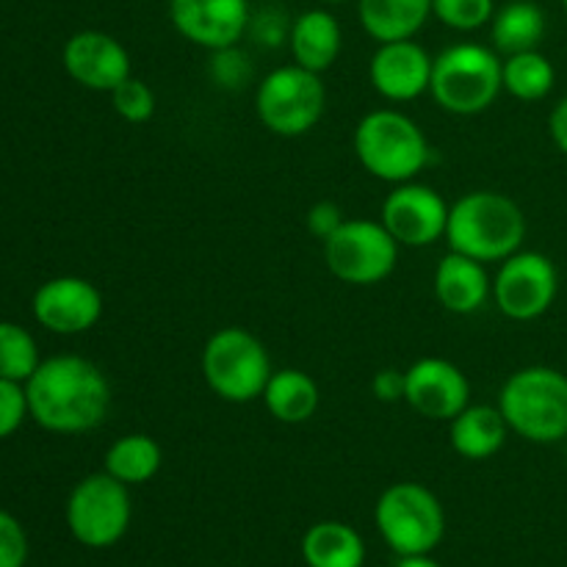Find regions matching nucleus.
<instances>
[{"label": "nucleus", "instance_id": "nucleus-1", "mask_svg": "<svg viewBox=\"0 0 567 567\" xmlns=\"http://www.w3.org/2000/svg\"><path fill=\"white\" fill-rule=\"evenodd\" d=\"M28 415L53 435L97 430L111 408V385L97 363L81 354H55L25 382Z\"/></svg>", "mask_w": 567, "mask_h": 567}, {"label": "nucleus", "instance_id": "nucleus-2", "mask_svg": "<svg viewBox=\"0 0 567 567\" xmlns=\"http://www.w3.org/2000/svg\"><path fill=\"white\" fill-rule=\"evenodd\" d=\"M524 238V210L502 192H468L449 208V249L485 266L502 264L518 252Z\"/></svg>", "mask_w": 567, "mask_h": 567}, {"label": "nucleus", "instance_id": "nucleus-3", "mask_svg": "<svg viewBox=\"0 0 567 567\" xmlns=\"http://www.w3.org/2000/svg\"><path fill=\"white\" fill-rule=\"evenodd\" d=\"M498 410L509 432L529 443L551 446L567 437V374L551 365H526L507 377Z\"/></svg>", "mask_w": 567, "mask_h": 567}, {"label": "nucleus", "instance_id": "nucleus-4", "mask_svg": "<svg viewBox=\"0 0 567 567\" xmlns=\"http://www.w3.org/2000/svg\"><path fill=\"white\" fill-rule=\"evenodd\" d=\"M352 147L371 177L393 186L415 181L432 158L419 122L396 109L369 111L354 127Z\"/></svg>", "mask_w": 567, "mask_h": 567}, {"label": "nucleus", "instance_id": "nucleus-5", "mask_svg": "<svg viewBox=\"0 0 567 567\" xmlns=\"http://www.w3.org/2000/svg\"><path fill=\"white\" fill-rule=\"evenodd\" d=\"M502 64V55L485 44H452L432 61L430 94L449 114H482L504 92Z\"/></svg>", "mask_w": 567, "mask_h": 567}, {"label": "nucleus", "instance_id": "nucleus-6", "mask_svg": "<svg viewBox=\"0 0 567 567\" xmlns=\"http://www.w3.org/2000/svg\"><path fill=\"white\" fill-rule=\"evenodd\" d=\"M271 371L264 341L244 327H221L203 349V377L221 402L249 404L260 399Z\"/></svg>", "mask_w": 567, "mask_h": 567}, {"label": "nucleus", "instance_id": "nucleus-7", "mask_svg": "<svg viewBox=\"0 0 567 567\" xmlns=\"http://www.w3.org/2000/svg\"><path fill=\"white\" fill-rule=\"evenodd\" d=\"M377 529L399 557L432 554L446 535V513L430 487L419 482H396L382 491L374 507Z\"/></svg>", "mask_w": 567, "mask_h": 567}, {"label": "nucleus", "instance_id": "nucleus-8", "mask_svg": "<svg viewBox=\"0 0 567 567\" xmlns=\"http://www.w3.org/2000/svg\"><path fill=\"white\" fill-rule=\"evenodd\" d=\"M327 109V86L319 72L299 64L271 70L255 92V114L275 136L297 138L313 131Z\"/></svg>", "mask_w": 567, "mask_h": 567}, {"label": "nucleus", "instance_id": "nucleus-9", "mask_svg": "<svg viewBox=\"0 0 567 567\" xmlns=\"http://www.w3.org/2000/svg\"><path fill=\"white\" fill-rule=\"evenodd\" d=\"M131 493L111 474H89L72 487L64 518L70 535L86 548H111L131 526Z\"/></svg>", "mask_w": 567, "mask_h": 567}, {"label": "nucleus", "instance_id": "nucleus-10", "mask_svg": "<svg viewBox=\"0 0 567 567\" xmlns=\"http://www.w3.org/2000/svg\"><path fill=\"white\" fill-rule=\"evenodd\" d=\"M321 244L330 275L349 286H377L388 280L399 264V244L382 221L347 219Z\"/></svg>", "mask_w": 567, "mask_h": 567}, {"label": "nucleus", "instance_id": "nucleus-11", "mask_svg": "<svg viewBox=\"0 0 567 567\" xmlns=\"http://www.w3.org/2000/svg\"><path fill=\"white\" fill-rule=\"evenodd\" d=\"M559 293V271L548 255L518 249L502 260L493 277V302L513 321H535L551 310Z\"/></svg>", "mask_w": 567, "mask_h": 567}, {"label": "nucleus", "instance_id": "nucleus-12", "mask_svg": "<svg viewBox=\"0 0 567 567\" xmlns=\"http://www.w3.org/2000/svg\"><path fill=\"white\" fill-rule=\"evenodd\" d=\"M452 205L424 183H399L382 203V225L399 247H432L446 238Z\"/></svg>", "mask_w": 567, "mask_h": 567}, {"label": "nucleus", "instance_id": "nucleus-13", "mask_svg": "<svg viewBox=\"0 0 567 567\" xmlns=\"http://www.w3.org/2000/svg\"><path fill=\"white\" fill-rule=\"evenodd\" d=\"M404 402L430 421H452L471 404V382L446 358H421L404 369Z\"/></svg>", "mask_w": 567, "mask_h": 567}, {"label": "nucleus", "instance_id": "nucleus-14", "mask_svg": "<svg viewBox=\"0 0 567 567\" xmlns=\"http://www.w3.org/2000/svg\"><path fill=\"white\" fill-rule=\"evenodd\" d=\"M33 319L55 336H81L103 316V293L86 277L64 275L42 282L31 299Z\"/></svg>", "mask_w": 567, "mask_h": 567}, {"label": "nucleus", "instance_id": "nucleus-15", "mask_svg": "<svg viewBox=\"0 0 567 567\" xmlns=\"http://www.w3.org/2000/svg\"><path fill=\"white\" fill-rule=\"evenodd\" d=\"M169 20L183 39L214 53L241 42L252 11L249 0H169Z\"/></svg>", "mask_w": 567, "mask_h": 567}, {"label": "nucleus", "instance_id": "nucleus-16", "mask_svg": "<svg viewBox=\"0 0 567 567\" xmlns=\"http://www.w3.org/2000/svg\"><path fill=\"white\" fill-rule=\"evenodd\" d=\"M61 64L78 86L111 94L131 78V53L105 31H78L61 50Z\"/></svg>", "mask_w": 567, "mask_h": 567}, {"label": "nucleus", "instance_id": "nucleus-17", "mask_svg": "<svg viewBox=\"0 0 567 567\" xmlns=\"http://www.w3.org/2000/svg\"><path fill=\"white\" fill-rule=\"evenodd\" d=\"M432 55L415 39L382 42L369 64L371 86L391 103H410L430 92Z\"/></svg>", "mask_w": 567, "mask_h": 567}, {"label": "nucleus", "instance_id": "nucleus-18", "mask_svg": "<svg viewBox=\"0 0 567 567\" xmlns=\"http://www.w3.org/2000/svg\"><path fill=\"white\" fill-rule=\"evenodd\" d=\"M435 297L449 313L471 316L493 297V280L485 264L449 249L435 269Z\"/></svg>", "mask_w": 567, "mask_h": 567}, {"label": "nucleus", "instance_id": "nucleus-19", "mask_svg": "<svg viewBox=\"0 0 567 567\" xmlns=\"http://www.w3.org/2000/svg\"><path fill=\"white\" fill-rule=\"evenodd\" d=\"M341 44V25L327 9L302 11L288 28V48H291L293 64L319 72V75L336 64Z\"/></svg>", "mask_w": 567, "mask_h": 567}, {"label": "nucleus", "instance_id": "nucleus-20", "mask_svg": "<svg viewBox=\"0 0 567 567\" xmlns=\"http://www.w3.org/2000/svg\"><path fill=\"white\" fill-rule=\"evenodd\" d=\"M509 435V426L504 421L502 410L487 408V404H468L457 419L449 421V441L452 449L463 460L482 463V460L496 457L504 449Z\"/></svg>", "mask_w": 567, "mask_h": 567}, {"label": "nucleus", "instance_id": "nucleus-21", "mask_svg": "<svg viewBox=\"0 0 567 567\" xmlns=\"http://www.w3.org/2000/svg\"><path fill=\"white\" fill-rule=\"evenodd\" d=\"M363 31L382 42L413 39L432 17V0H358Z\"/></svg>", "mask_w": 567, "mask_h": 567}, {"label": "nucleus", "instance_id": "nucleus-22", "mask_svg": "<svg viewBox=\"0 0 567 567\" xmlns=\"http://www.w3.org/2000/svg\"><path fill=\"white\" fill-rule=\"evenodd\" d=\"M264 404L269 415L280 424H305L316 415L321 402L319 385L313 377L299 369L271 371L264 391Z\"/></svg>", "mask_w": 567, "mask_h": 567}, {"label": "nucleus", "instance_id": "nucleus-23", "mask_svg": "<svg viewBox=\"0 0 567 567\" xmlns=\"http://www.w3.org/2000/svg\"><path fill=\"white\" fill-rule=\"evenodd\" d=\"M302 559L308 567H363L365 543L349 524L321 520L305 532Z\"/></svg>", "mask_w": 567, "mask_h": 567}, {"label": "nucleus", "instance_id": "nucleus-24", "mask_svg": "<svg viewBox=\"0 0 567 567\" xmlns=\"http://www.w3.org/2000/svg\"><path fill=\"white\" fill-rule=\"evenodd\" d=\"M543 37H546V14L532 0H513L502 6L491 20L493 48L502 55L537 50Z\"/></svg>", "mask_w": 567, "mask_h": 567}, {"label": "nucleus", "instance_id": "nucleus-25", "mask_svg": "<svg viewBox=\"0 0 567 567\" xmlns=\"http://www.w3.org/2000/svg\"><path fill=\"white\" fill-rule=\"evenodd\" d=\"M161 463H164V452L158 443L144 432H133V435H122L120 441L111 443L103 460V471L120 480L122 485L133 487L153 480L161 471Z\"/></svg>", "mask_w": 567, "mask_h": 567}, {"label": "nucleus", "instance_id": "nucleus-26", "mask_svg": "<svg viewBox=\"0 0 567 567\" xmlns=\"http://www.w3.org/2000/svg\"><path fill=\"white\" fill-rule=\"evenodd\" d=\"M502 83L504 92L513 94L515 100L537 103L551 94L554 83H557V70L540 50H526V53L504 55Z\"/></svg>", "mask_w": 567, "mask_h": 567}, {"label": "nucleus", "instance_id": "nucleus-27", "mask_svg": "<svg viewBox=\"0 0 567 567\" xmlns=\"http://www.w3.org/2000/svg\"><path fill=\"white\" fill-rule=\"evenodd\" d=\"M39 363L42 358L31 332L14 321H0V377L25 385Z\"/></svg>", "mask_w": 567, "mask_h": 567}, {"label": "nucleus", "instance_id": "nucleus-28", "mask_svg": "<svg viewBox=\"0 0 567 567\" xmlns=\"http://www.w3.org/2000/svg\"><path fill=\"white\" fill-rule=\"evenodd\" d=\"M432 14L452 31H480L496 14L493 0H432Z\"/></svg>", "mask_w": 567, "mask_h": 567}, {"label": "nucleus", "instance_id": "nucleus-29", "mask_svg": "<svg viewBox=\"0 0 567 567\" xmlns=\"http://www.w3.org/2000/svg\"><path fill=\"white\" fill-rule=\"evenodd\" d=\"M111 105L131 125H144L155 114V94L142 78L131 75L111 92Z\"/></svg>", "mask_w": 567, "mask_h": 567}, {"label": "nucleus", "instance_id": "nucleus-30", "mask_svg": "<svg viewBox=\"0 0 567 567\" xmlns=\"http://www.w3.org/2000/svg\"><path fill=\"white\" fill-rule=\"evenodd\" d=\"M25 419H31L28 415L25 385L0 377V441L14 435Z\"/></svg>", "mask_w": 567, "mask_h": 567}, {"label": "nucleus", "instance_id": "nucleus-31", "mask_svg": "<svg viewBox=\"0 0 567 567\" xmlns=\"http://www.w3.org/2000/svg\"><path fill=\"white\" fill-rule=\"evenodd\" d=\"M252 75V64H249L247 55L238 50V44L225 50H214V59H210V78H214L219 86L236 89L244 86Z\"/></svg>", "mask_w": 567, "mask_h": 567}, {"label": "nucleus", "instance_id": "nucleus-32", "mask_svg": "<svg viewBox=\"0 0 567 567\" xmlns=\"http://www.w3.org/2000/svg\"><path fill=\"white\" fill-rule=\"evenodd\" d=\"M28 537L20 520L0 509V567H25Z\"/></svg>", "mask_w": 567, "mask_h": 567}, {"label": "nucleus", "instance_id": "nucleus-33", "mask_svg": "<svg viewBox=\"0 0 567 567\" xmlns=\"http://www.w3.org/2000/svg\"><path fill=\"white\" fill-rule=\"evenodd\" d=\"M305 221H308V230L313 233L316 238L327 241V238H330L332 233H336L347 219H343L341 208H338L336 203H330V199H321V203H316L313 208L308 210V219Z\"/></svg>", "mask_w": 567, "mask_h": 567}, {"label": "nucleus", "instance_id": "nucleus-34", "mask_svg": "<svg viewBox=\"0 0 567 567\" xmlns=\"http://www.w3.org/2000/svg\"><path fill=\"white\" fill-rule=\"evenodd\" d=\"M371 391L380 402H404V371L396 369H382L377 371L374 380H371Z\"/></svg>", "mask_w": 567, "mask_h": 567}, {"label": "nucleus", "instance_id": "nucleus-35", "mask_svg": "<svg viewBox=\"0 0 567 567\" xmlns=\"http://www.w3.org/2000/svg\"><path fill=\"white\" fill-rule=\"evenodd\" d=\"M548 133H551V142L557 144L559 153L567 158V94L551 109V116H548Z\"/></svg>", "mask_w": 567, "mask_h": 567}, {"label": "nucleus", "instance_id": "nucleus-36", "mask_svg": "<svg viewBox=\"0 0 567 567\" xmlns=\"http://www.w3.org/2000/svg\"><path fill=\"white\" fill-rule=\"evenodd\" d=\"M288 28H286V22H282L277 14H271V11H266V14L255 22V33H258L260 42H266V44H280L282 39H286Z\"/></svg>", "mask_w": 567, "mask_h": 567}, {"label": "nucleus", "instance_id": "nucleus-37", "mask_svg": "<svg viewBox=\"0 0 567 567\" xmlns=\"http://www.w3.org/2000/svg\"><path fill=\"white\" fill-rule=\"evenodd\" d=\"M396 567H443L435 559H430V554H419V557H402Z\"/></svg>", "mask_w": 567, "mask_h": 567}, {"label": "nucleus", "instance_id": "nucleus-38", "mask_svg": "<svg viewBox=\"0 0 567 567\" xmlns=\"http://www.w3.org/2000/svg\"><path fill=\"white\" fill-rule=\"evenodd\" d=\"M321 3H343V0H321Z\"/></svg>", "mask_w": 567, "mask_h": 567}, {"label": "nucleus", "instance_id": "nucleus-39", "mask_svg": "<svg viewBox=\"0 0 567 567\" xmlns=\"http://www.w3.org/2000/svg\"><path fill=\"white\" fill-rule=\"evenodd\" d=\"M563 9H565V14H567V0H563Z\"/></svg>", "mask_w": 567, "mask_h": 567}]
</instances>
